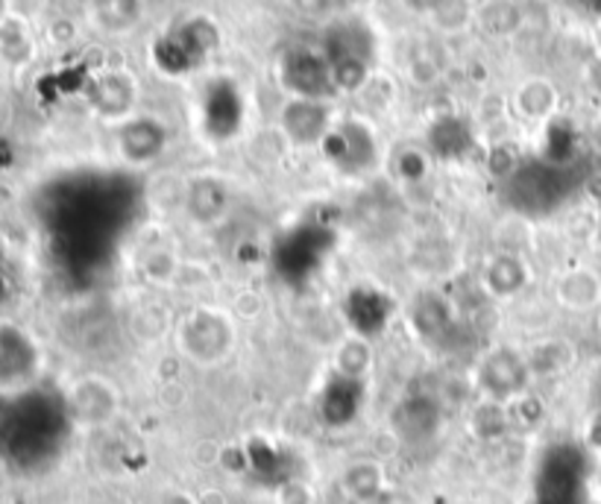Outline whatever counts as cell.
<instances>
[{"label":"cell","instance_id":"obj_22","mask_svg":"<svg viewBox=\"0 0 601 504\" xmlns=\"http://www.w3.org/2000/svg\"><path fill=\"white\" fill-rule=\"evenodd\" d=\"M525 355H528L534 379L567 373L569 361H572L569 343H564V340H543V343H534L532 352H525Z\"/></svg>","mask_w":601,"mask_h":504},{"label":"cell","instance_id":"obj_14","mask_svg":"<svg viewBox=\"0 0 601 504\" xmlns=\"http://www.w3.org/2000/svg\"><path fill=\"white\" fill-rule=\"evenodd\" d=\"M331 366L347 382H367L375 370L373 340L358 331H347L331 349Z\"/></svg>","mask_w":601,"mask_h":504},{"label":"cell","instance_id":"obj_4","mask_svg":"<svg viewBox=\"0 0 601 504\" xmlns=\"http://www.w3.org/2000/svg\"><path fill=\"white\" fill-rule=\"evenodd\" d=\"M323 153L343 176H364L379 165V139L367 121L347 118L335 123L329 139L323 141Z\"/></svg>","mask_w":601,"mask_h":504},{"label":"cell","instance_id":"obj_12","mask_svg":"<svg viewBox=\"0 0 601 504\" xmlns=\"http://www.w3.org/2000/svg\"><path fill=\"white\" fill-rule=\"evenodd\" d=\"M551 296L564 311L587 314L601 305V273L587 264H576V267L564 270L555 276L551 285Z\"/></svg>","mask_w":601,"mask_h":504},{"label":"cell","instance_id":"obj_24","mask_svg":"<svg viewBox=\"0 0 601 504\" xmlns=\"http://www.w3.org/2000/svg\"><path fill=\"white\" fill-rule=\"evenodd\" d=\"M481 30L490 35H511L520 30L523 24V12L511 0H496V3H488V7L479 12Z\"/></svg>","mask_w":601,"mask_h":504},{"label":"cell","instance_id":"obj_13","mask_svg":"<svg viewBox=\"0 0 601 504\" xmlns=\"http://www.w3.org/2000/svg\"><path fill=\"white\" fill-rule=\"evenodd\" d=\"M338 487L349 504H375L387 493V470L379 458H356L340 470Z\"/></svg>","mask_w":601,"mask_h":504},{"label":"cell","instance_id":"obj_10","mask_svg":"<svg viewBox=\"0 0 601 504\" xmlns=\"http://www.w3.org/2000/svg\"><path fill=\"white\" fill-rule=\"evenodd\" d=\"M88 103L103 121L123 123L135 114L139 79L127 68H106L88 83Z\"/></svg>","mask_w":601,"mask_h":504},{"label":"cell","instance_id":"obj_9","mask_svg":"<svg viewBox=\"0 0 601 504\" xmlns=\"http://www.w3.org/2000/svg\"><path fill=\"white\" fill-rule=\"evenodd\" d=\"M118 156L123 165L150 167L165 156L171 132L153 114H132L130 121L118 123Z\"/></svg>","mask_w":601,"mask_h":504},{"label":"cell","instance_id":"obj_1","mask_svg":"<svg viewBox=\"0 0 601 504\" xmlns=\"http://www.w3.org/2000/svg\"><path fill=\"white\" fill-rule=\"evenodd\" d=\"M174 349L185 364L197 370H218L238 352L241 343V320L232 308L215 303H194L176 314Z\"/></svg>","mask_w":601,"mask_h":504},{"label":"cell","instance_id":"obj_11","mask_svg":"<svg viewBox=\"0 0 601 504\" xmlns=\"http://www.w3.org/2000/svg\"><path fill=\"white\" fill-rule=\"evenodd\" d=\"M479 285L493 303H514L532 285V264L520 252H490L479 270Z\"/></svg>","mask_w":601,"mask_h":504},{"label":"cell","instance_id":"obj_2","mask_svg":"<svg viewBox=\"0 0 601 504\" xmlns=\"http://www.w3.org/2000/svg\"><path fill=\"white\" fill-rule=\"evenodd\" d=\"M532 382L534 373L528 355L507 343L484 349L472 366V387L479 391L481 399L499 402V405H514L516 399L528 396Z\"/></svg>","mask_w":601,"mask_h":504},{"label":"cell","instance_id":"obj_21","mask_svg":"<svg viewBox=\"0 0 601 504\" xmlns=\"http://www.w3.org/2000/svg\"><path fill=\"white\" fill-rule=\"evenodd\" d=\"M331 83L335 91H347V95H358L364 91V86L373 79V65L367 56H340L331 59Z\"/></svg>","mask_w":601,"mask_h":504},{"label":"cell","instance_id":"obj_31","mask_svg":"<svg viewBox=\"0 0 601 504\" xmlns=\"http://www.w3.org/2000/svg\"><path fill=\"white\" fill-rule=\"evenodd\" d=\"M156 504H197V496L192 493H183V490H167L159 496Z\"/></svg>","mask_w":601,"mask_h":504},{"label":"cell","instance_id":"obj_28","mask_svg":"<svg viewBox=\"0 0 601 504\" xmlns=\"http://www.w3.org/2000/svg\"><path fill=\"white\" fill-rule=\"evenodd\" d=\"M291 7H294L297 15L308 18V21H323V18L335 12V0H291Z\"/></svg>","mask_w":601,"mask_h":504},{"label":"cell","instance_id":"obj_3","mask_svg":"<svg viewBox=\"0 0 601 504\" xmlns=\"http://www.w3.org/2000/svg\"><path fill=\"white\" fill-rule=\"evenodd\" d=\"M70 423L83 431H100L121 417L123 393L121 387L100 373H86L74 379L65 393Z\"/></svg>","mask_w":601,"mask_h":504},{"label":"cell","instance_id":"obj_27","mask_svg":"<svg viewBox=\"0 0 601 504\" xmlns=\"http://www.w3.org/2000/svg\"><path fill=\"white\" fill-rule=\"evenodd\" d=\"M276 504H317V493L308 481H285L280 490H276Z\"/></svg>","mask_w":601,"mask_h":504},{"label":"cell","instance_id":"obj_19","mask_svg":"<svg viewBox=\"0 0 601 504\" xmlns=\"http://www.w3.org/2000/svg\"><path fill=\"white\" fill-rule=\"evenodd\" d=\"M467 426L479 440L484 443H493V440H502L514 431V417H511V405H499V402L479 399V405L470 410V419Z\"/></svg>","mask_w":601,"mask_h":504},{"label":"cell","instance_id":"obj_33","mask_svg":"<svg viewBox=\"0 0 601 504\" xmlns=\"http://www.w3.org/2000/svg\"><path fill=\"white\" fill-rule=\"evenodd\" d=\"M358 0H335V9H349V7H356Z\"/></svg>","mask_w":601,"mask_h":504},{"label":"cell","instance_id":"obj_32","mask_svg":"<svg viewBox=\"0 0 601 504\" xmlns=\"http://www.w3.org/2000/svg\"><path fill=\"white\" fill-rule=\"evenodd\" d=\"M197 504H229V498L220 490H203L197 496Z\"/></svg>","mask_w":601,"mask_h":504},{"label":"cell","instance_id":"obj_20","mask_svg":"<svg viewBox=\"0 0 601 504\" xmlns=\"http://www.w3.org/2000/svg\"><path fill=\"white\" fill-rule=\"evenodd\" d=\"M35 42L30 26L15 15H7L0 21V62H7L12 68L18 65H26L33 59Z\"/></svg>","mask_w":601,"mask_h":504},{"label":"cell","instance_id":"obj_8","mask_svg":"<svg viewBox=\"0 0 601 504\" xmlns=\"http://www.w3.org/2000/svg\"><path fill=\"white\" fill-rule=\"evenodd\" d=\"M331 130H335V114L326 100L291 97L280 109V135L291 147H323Z\"/></svg>","mask_w":601,"mask_h":504},{"label":"cell","instance_id":"obj_6","mask_svg":"<svg viewBox=\"0 0 601 504\" xmlns=\"http://www.w3.org/2000/svg\"><path fill=\"white\" fill-rule=\"evenodd\" d=\"M179 206H183L185 220L197 229H215L232 215L236 206V194L232 185L218 174H194L183 183L179 194Z\"/></svg>","mask_w":601,"mask_h":504},{"label":"cell","instance_id":"obj_15","mask_svg":"<svg viewBox=\"0 0 601 504\" xmlns=\"http://www.w3.org/2000/svg\"><path fill=\"white\" fill-rule=\"evenodd\" d=\"M174 326L176 314L162 299H141L132 305L130 317H127V329L144 347H156L159 340L174 335Z\"/></svg>","mask_w":601,"mask_h":504},{"label":"cell","instance_id":"obj_34","mask_svg":"<svg viewBox=\"0 0 601 504\" xmlns=\"http://www.w3.org/2000/svg\"><path fill=\"white\" fill-rule=\"evenodd\" d=\"M7 7H9V0H0V21L7 18Z\"/></svg>","mask_w":601,"mask_h":504},{"label":"cell","instance_id":"obj_16","mask_svg":"<svg viewBox=\"0 0 601 504\" xmlns=\"http://www.w3.org/2000/svg\"><path fill=\"white\" fill-rule=\"evenodd\" d=\"M88 18L100 33L127 35L144 18V0H88Z\"/></svg>","mask_w":601,"mask_h":504},{"label":"cell","instance_id":"obj_23","mask_svg":"<svg viewBox=\"0 0 601 504\" xmlns=\"http://www.w3.org/2000/svg\"><path fill=\"white\" fill-rule=\"evenodd\" d=\"M30 355H33V349L18 331H0V384H12V379L24 375Z\"/></svg>","mask_w":601,"mask_h":504},{"label":"cell","instance_id":"obj_25","mask_svg":"<svg viewBox=\"0 0 601 504\" xmlns=\"http://www.w3.org/2000/svg\"><path fill=\"white\" fill-rule=\"evenodd\" d=\"M431 18L446 33H458V30L470 24V3L467 0H437Z\"/></svg>","mask_w":601,"mask_h":504},{"label":"cell","instance_id":"obj_18","mask_svg":"<svg viewBox=\"0 0 601 504\" xmlns=\"http://www.w3.org/2000/svg\"><path fill=\"white\" fill-rule=\"evenodd\" d=\"M185 255L176 246L171 244H156L150 246L144 255L139 259L141 278L153 287H176L179 276H183Z\"/></svg>","mask_w":601,"mask_h":504},{"label":"cell","instance_id":"obj_29","mask_svg":"<svg viewBox=\"0 0 601 504\" xmlns=\"http://www.w3.org/2000/svg\"><path fill=\"white\" fill-rule=\"evenodd\" d=\"M74 35H77V30H74L70 21H56V24L51 26V39L56 44H70L74 42Z\"/></svg>","mask_w":601,"mask_h":504},{"label":"cell","instance_id":"obj_26","mask_svg":"<svg viewBox=\"0 0 601 504\" xmlns=\"http://www.w3.org/2000/svg\"><path fill=\"white\" fill-rule=\"evenodd\" d=\"M408 77L414 86H435L437 79L444 77V68H440V62L431 56V53H419V56H414L408 65Z\"/></svg>","mask_w":601,"mask_h":504},{"label":"cell","instance_id":"obj_7","mask_svg":"<svg viewBox=\"0 0 601 504\" xmlns=\"http://www.w3.org/2000/svg\"><path fill=\"white\" fill-rule=\"evenodd\" d=\"M280 83L291 97L326 100L335 91L331 65L326 53L314 47H291L280 56Z\"/></svg>","mask_w":601,"mask_h":504},{"label":"cell","instance_id":"obj_30","mask_svg":"<svg viewBox=\"0 0 601 504\" xmlns=\"http://www.w3.org/2000/svg\"><path fill=\"white\" fill-rule=\"evenodd\" d=\"M584 79H587V86H590V91L601 97V56H595V59L587 65Z\"/></svg>","mask_w":601,"mask_h":504},{"label":"cell","instance_id":"obj_5","mask_svg":"<svg viewBox=\"0 0 601 504\" xmlns=\"http://www.w3.org/2000/svg\"><path fill=\"white\" fill-rule=\"evenodd\" d=\"M220 44L218 24L206 15L188 18L183 26H176L174 33L162 39L156 44V62L159 68H165L167 74H183L192 70L194 65H200L215 47Z\"/></svg>","mask_w":601,"mask_h":504},{"label":"cell","instance_id":"obj_17","mask_svg":"<svg viewBox=\"0 0 601 504\" xmlns=\"http://www.w3.org/2000/svg\"><path fill=\"white\" fill-rule=\"evenodd\" d=\"M514 109L525 121H549L558 112V88L546 77H528L514 91Z\"/></svg>","mask_w":601,"mask_h":504}]
</instances>
